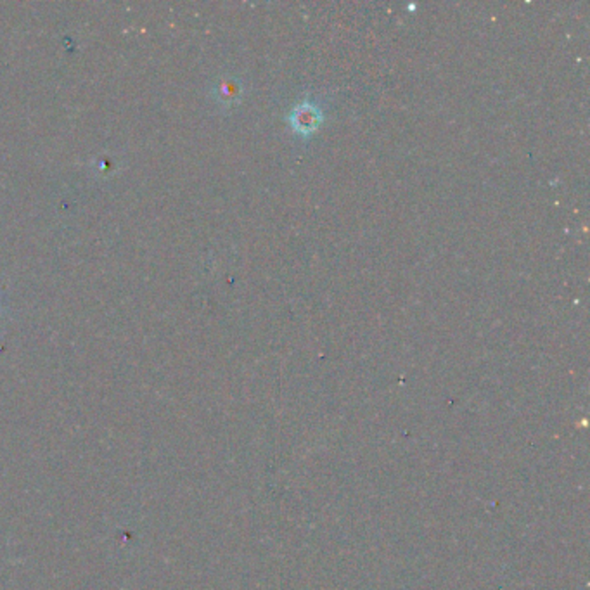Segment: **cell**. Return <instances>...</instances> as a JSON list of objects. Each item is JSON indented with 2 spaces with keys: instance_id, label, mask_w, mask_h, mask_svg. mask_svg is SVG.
<instances>
[{
  "instance_id": "1",
  "label": "cell",
  "mask_w": 590,
  "mask_h": 590,
  "mask_svg": "<svg viewBox=\"0 0 590 590\" xmlns=\"http://www.w3.org/2000/svg\"><path fill=\"white\" fill-rule=\"evenodd\" d=\"M322 120V115L319 111V108H315L311 102H303L300 104L293 113H291V124L293 128L298 133H311V130H315Z\"/></svg>"
},
{
  "instance_id": "2",
  "label": "cell",
  "mask_w": 590,
  "mask_h": 590,
  "mask_svg": "<svg viewBox=\"0 0 590 590\" xmlns=\"http://www.w3.org/2000/svg\"><path fill=\"white\" fill-rule=\"evenodd\" d=\"M215 99L222 106H232L241 101V84L234 78H225L215 85Z\"/></svg>"
},
{
  "instance_id": "3",
  "label": "cell",
  "mask_w": 590,
  "mask_h": 590,
  "mask_svg": "<svg viewBox=\"0 0 590 590\" xmlns=\"http://www.w3.org/2000/svg\"><path fill=\"white\" fill-rule=\"evenodd\" d=\"M0 311H2V309H0Z\"/></svg>"
}]
</instances>
